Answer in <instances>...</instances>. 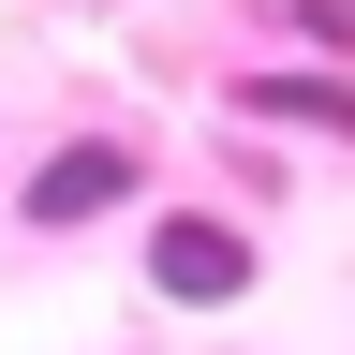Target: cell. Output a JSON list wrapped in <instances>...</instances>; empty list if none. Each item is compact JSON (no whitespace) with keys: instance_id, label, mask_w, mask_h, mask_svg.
Instances as JSON below:
<instances>
[{"instance_id":"cell-1","label":"cell","mask_w":355,"mask_h":355,"mask_svg":"<svg viewBox=\"0 0 355 355\" xmlns=\"http://www.w3.org/2000/svg\"><path fill=\"white\" fill-rule=\"evenodd\" d=\"M148 282L193 296V311H237V296H252V237L207 222V207H163V222H148Z\"/></svg>"},{"instance_id":"cell-2","label":"cell","mask_w":355,"mask_h":355,"mask_svg":"<svg viewBox=\"0 0 355 355\" xmlns=\"http://www.w3.org/2000/svg\"><path fill=\"white\" fill-rule=\"evenodd\" d=\"M133 178H148V163H133L119 133H74V148H44V163H30V193H15V207L44 222V237H74V222H104Z\"/></svg>"}]
</instances>
